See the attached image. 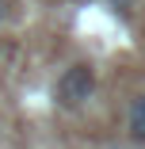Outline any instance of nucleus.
Returning a JSON list of instances; mask_svg holds the SVG:
<instances>
[{
    "instance_id": "nucleus-1",
    "label": "nucleus",
    "mask_w": 145,
    "mask_h": 149,
    "mask_svg": "<svg viewBox=\"0 0 145 149\" xmlns=\"http://www.w3.org/2000/svg\"><path fill=\"white\" fill-rule=\"evenodd\" d=\"M92 96H96V73L84 61L69 65L61 77H57V84H53V100L61 107H84Z\"/></svg>"
},
{
    "instance_id": "nucleus-2",
    "label": "nucleus",
    "mask_w": 145,
    "mask_h": 149,
    "mask_svg": "<svg viewBox=\"0 0 145 149\" xmlns=\"http://www.w3.org/2000/svg\"><path fill=\"white\" fill-rule=\"evenodd\" d=\"M126 134L134 145H145V96H134L130 100V111H126Z\"/></svg>"
},
{
    "instance_id": "nucleus-3",
    "label": "nucleus",
    "mask_w": 145,
    "mask_h": 149,
    "mask_svg": "<svg viewBox=\"0 0 145 149\" xmlns=\"http://www.w3.org/2000/svg\"><path fill=\"white\" fill-rule=\"evenodd\" d=\"M107 4H114V8H126V4H134V0H107Z\"/></svg>"
},
{
    "instance_id": "nucleus-4",
    "label": "nucleus",
    "mask_w": 145,
    "mask_h": 149,
    "mask_svg": "<svg viewBox=\"0 0 145 149\" xmlns=\"http://www.w3.org/2000/svg\"><path fill=\"white\" fill-rule=\"evenodd\" d=\"M4 19H8V4L0 0V23H4Z\"/></svg>"
}]
</instances>
